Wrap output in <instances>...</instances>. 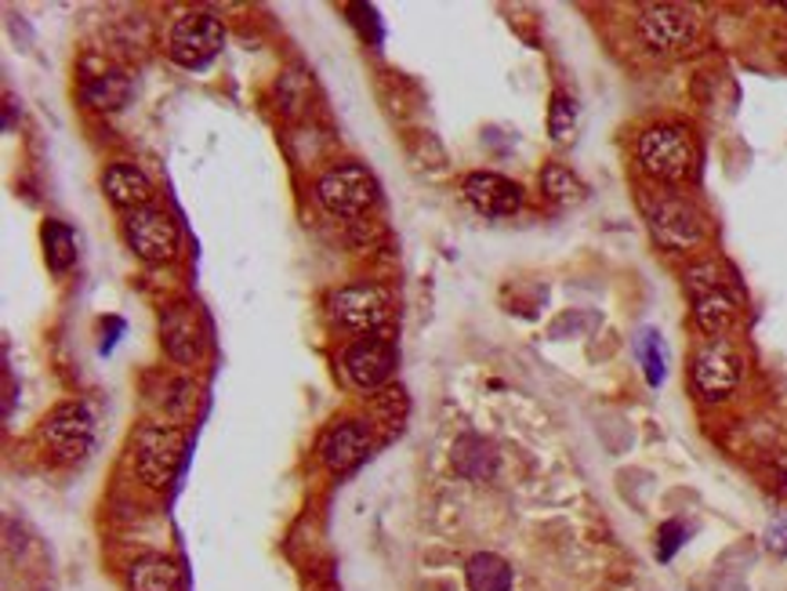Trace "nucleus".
<instances>
[{
  "label": "nucleus",
  "instance_id": "10",
  "mask_svg": "<svg viewBox=\"0 0 787 591\" xmlns=\"http://www.w3.org/2000/svg\"><path fill=\"white\" fill-rule=\"evenodd\" d=\"M707 272H712V266H701L690 272V291H693V320L715 341L737 323V298L726 291L718 276H707Z\"/></svg>",
  "mask_w": 787,
  "mask_h": 591
},
{
  "label": "nucleus",
  "instance_id": "18",
  "mask_svg": "<svg viewBox=\"0 0 787 591\" xmlns=\"http://www.w3.org/2000/svg\"><path fill=\"white\" fill-rule=\"evenodd\" d=\"M160 331H164V349L170 360L178 363H196L200 360V334H196V312L178 305L170 309L167 317L160 320Z\"/></svg>",
  "mask_w": 787,
  "mask_h": 591
},
{
  "label": "nucleus",
  "instance_id": "27",
  "mask_svg": "<svg viewBox=\"0 0 787 591\" xmlns=\"http://www.w3.org/2000/svg\"><path fill=\"white\" fill-rule=\"evenodd\" d=\"M780 8H784V11H787V4H780Z\"/></svg>",
  "mask_w": 787,
  "mask_h": 591
},
{
  "label": "nucleus",
  "instance_id": "21",
  "mask_svg": "<svg viewBox=\"0 0 787 591\" xmlns=\"http://www.w3.org/2000/svg\"><path fill=\"white\" fill-rule=\"evenodd\" d=\"M41 240H44V261L51 272H70L76 261V232L59 218H48L41 226Z\"/></svg>",
  "mask_w": 787,
  "mask_h": 591
},
{
  "label": "nucleus",
  "instance_id": "14",
  "mask_svg": "<svg viewBox=\"0 0 787 591\" xmlns=\"http://www.w3.org/2000/svg\"><path fill=\"white\" fill-rule=\"evenodd\" d=\"M366 450H371V432L360 422H341L334 428H327V436L320 439V457L331 471H349L356 468Z\"/></svg>",
  "mask_w": 787,
  "mask_h": 591
},
{
  "label": "nucleus",
  "instance_id": "24",
  "mask_svg": "<svg viewBox=\"0 0 787 591\" xmlns=\"http://www.w3.org/2000/svg\"><path fill=\"white\" fill-rule=\"evenodd\" d=\"M635 352H639V360H642V371H646V381H650L653 388H657L661 381H664V345H661L657 331H642Z\"/></svg>",
  "mask_w": 787,
  "mask_h": 591
},
{
  "label": "nucleus",
  "instance_id": "6",
  "mask_svg": "<svg viewBox=\"0 0 787 591\" xmlns=\"http://www.w3.org/2000/svg\"><path fill=\"white\" fill-rule=\"evenodd\" d=\"M41 439L48 443V450L55 454L59 462H81L91 446H95V414H91V406L81 400L59 403L55 411L48 414Z\"/></svg>",
  "mask_w": 787,
  "mask_h": 591
},
{
  "label": "nucleus",
  "instance_id": "2",
  "mask_svg": "<svg viewBox=\"0 0 787 591\" xmlns=\"http://www.w3.org/2000/svg\"><path fill=\"white\" fill-rule=\"evenodd\" d=\"M135 471L146 486H167L186 457V432L175 425H142L131 439Z\"/></svg>",
  "mask_w": 787,
  "mask_h": 591
},
{
  "label": "nucleus",
  "instance_id": "19",
  "mask_svg": "<svg viewBox=\"0 0 787 591\" xmlns=\"http://www.w3.org/2000/svg\"><path fill=\"white\" fill-rule=\"evenodd\" d=\"M127 591H182V570L167 556H142L127 570Z\"/></svg>",
  "mask_w": 787,
  "mask_h": 591
},
{
  "label": "nucleus",
  "instance_id": "16",
  "mask_svg": "<svg viewBox=\"0 0 787 591\" xmlns=\"http://www.w3.org/2000/svg\"><path fill=\"white\" fill-rule=\"evenodd\" d=\"M451 465L462 479L468 483H483V479H494L497 471V446L490 439L476 436V432H465L457 436L451 446Z\"/></svg>",
  "mask_w": 787,
  "mask_h": 591
},
{
  "label": "nucleus",
  "instance_id": "12",
  "mask_svg": "<svg viewBox=\"0 0 787 591\" xmlns=\"http://www.w3.org/2000/svg\"><path fill=\"white\" fill-rule=\"evenodd\" d=\"M392 371H396V349L385 338H360L345 349V374L352 377V385L363 392H374L389 385Z\"/></svg>",
  "mask_w": 787,
  "mask_h": 591
},
{
  "label": "nucleus",
  "instance_id": "13",
  "mask_svg": "<svg viewBox=\"0 0 787 591\" xmlns=\"http://www.w3.org/2000/svg\"><path fill=\"white\" fill-rule=\"evenodd\" d=\"M465 200L476 207L479 215L508 218L522 207V189L511 178L497 175V170H472L465 178Z\"/></svg>",
  "mask_w": 787,
  "mask_h": 591
},
{
  "label": "nucleus",
  "instance_id": "26",
  "mask_svg": "<svg viewBox=\"0 0 787 591\" xmlns=\"http://www.w3.org/2000/svg\"><path fill=\"white\" fill-rule=\"evenodd\" d=\"M766 545H769V551H777V556H787V519L773 522L769 533H766Z\"/></svg>",
  "mask_w": 787,
  "mask_h": 591
},
{
  "label": "nucleus",
  "instance_id": "23",
  "mask_svg": "<svg viewBox=\"0 0 787 591\" xmlns=\"http://www.w3.org/2000/svg\"><path fill=\"white\" fill-rule=\"evenodd\" d=\"M548 131H552V142L567 146L577 131V102L567 95V91H556L552 106H548Z\"/></svg>",
  "mask_w": 787,
  "mask_h": 591
},
{
  "label": "nucleus",
  "instance_id": "20",
  "mask_svg": "<svg viewBox=\"0 0 787 591\" xmlns=\"http://www.w3.org/2000/svg\"><path fill=\"white\" fill-rule=\"evenodd\" d=\"M81 95L91 102L95 110H121L131 98V81L124 73L106 70V73H87Z\"/></svg>",
  "mask_w": 787,
  "mask_h": 591
},
{
  "label": "nucleus",
  "instance_id": "7",
  "mask_svg": "<svg viewBox=\"0 0 787 591\" xmlns=\"http://www.w3.org/2000/svg\"><path fill=\"white\" fill-rule=\"evenodd\" d=\"M124 240L142 261L160 266L178 255V226L164 207H138L124 218Z\"/></svg>",
  "mask_w": 787,
  "mask_h": 591
},
{
  "label": "nucleus",
  "instance_id": "8",
  "mask_svg": "<svg viewBox=\"0 0 787 591\" xmlns=\"http://www.w3.org/2000/svg\"><path fill=\"white\" fill-rule=\"evenodd\" d=\"M639 33L653 51L675 55L697 44V19L682 4H646L639 11Z\"/></svg>",
  "mask_w": 787,
  "mask_h": 591
},
{
  "label": "nucleus",
  "instance_id": "22",
  "mask_svg": "<svg viewBox=\"0 0 787 591\" xmlns=\"http://www.w3.org/2000/svg\"><path fill=\"white\" fill-rule=\"evenodd\" d=\"M541 189H545L548 200H556V204H562V207L584 200V182L577 178L567 164H545V170H541Z\"/></svg>",
  "mask_w": 787,
  "mask_h": 591
},
{
  "label": "nucleus",
  "instance_id": "17",
  "mask_svg": "<svg viewBox=\"0 0 787 591\" xmlns=\"http://www.w3.org/2000/svg\"><path fill=\"white\" fill-rule=\"evenodd\" d=\"M465 588L468 591H511L516 588V567L501 551H472L465 562Z\"/></svg>",
  "mask_w": 787,
  "mask_h": 591
},
{
  "label": "nucleus",
  "instance_id": "3",
  "mask_svg": "<svg viewBox=\"0 0 787 591\" xmlns=\"http://www.w3.org/2000/svg\"><path fill=\"white\" fill-rule=\"evenodd\" d=\"M221 48H226V25L211 11H189V15H182L170 25L167 55L182 70H204L221 55Z\"/></svg>",
  "mask_w": 787,
  "mask_h": 591
},
{
  "label": "nucleus",
  "instance_id": "11",
  "mask_svg": "<svg viewBox=\"0 0 787 591\" xmlns=\"http://www.w3.org/2000/svg\"><path fill=\"white\" fill-rule=\"evenodd\" d=\"M650 229L664 247H672V251H690V247H697L707 236L701 211L693 204L679 200V196L657 200V207L650 211Z\"/></svg>",
  "mask_w": 787,
  "mask_h": 591
},
{
  "label": "nucleus",
  "instance_id": "15",
  "mask_svg": "<svg viewBox=\"0 0 787 591\" xmlns=\"http://www.w3.org/2000/svg\"><path fill=\"white\" fill-rule=\"evenodd\" d=\"M102 193L110 196V204L124 207V211H138V207H149L153 200V182L142 167L135 164H110L102 170Z\"/></svg>",
  "mask_w": 787,
  "mask_h": 591
},
{
  "label": "nucleus",
  "instance_id": "9",
  "mask_svg": "<svg viewBox=\"0 0 787 591\" xmlns=\"http://www.w3.org/2000/svg\"><path fill=\"white\" fill-rule=\"evenodd\" d=\"M693 388L701 392V400L707 403H718L726 400L729 392H737L741 385V356L729 341L715 338L693 356Z\"/></svg>",
  "mask_w": 787,
  "mask_h": 591
},
{
  "label": "nucleus",
  "instance_id": "4",
  "mask_svg": "<svg viewBox=\"0 0 787 591\" xmlns=\"http://www.w3.org/2000/svg\"><path fill=\"white\" fill-rule=\"evenodd\" d=\"M317 200L338 218H356L377 200V182L363 164H338L317 182Z\"/></svg>",
  "mask_w": 787,
  "mask_h": 591
},
{
  "label": "nucleus",
  "instance_id": "5",
  "mask_svg": "<svg viewBox=\"0 0 787 591\" xmlns=\"http://www.w3.org/2000/svg\"><path fill=\"white\" fill-rule=\"evenodd\" d=\"M389 312H392V301L389 291L377 283H352V287H341V291L331 298V317L341 331L349 334H360V338H371L374 331H382L389 323Z\"/></svg>",
  "mask_w": 787,
  "mask_h": 591
},
{
  "label": "nucleus",
  "instance_id": "25",
  "mask_svg": "<svg viewBox=\"0 0 787 591\" xmlns=\"http://www.w3.org/2000/svg\"><path fill=\"white\" fill-rule=\"evenodd\" d=\"M682 533H686V527H682V522L679 519H672V522H664V527H661V541H657V556L667 562V559H672L675 556V548L682 545V541H686V537H682Z\"/></svg>",
  "mask_w": 787,
  "mask_h": 591
},
{
  "label": "nucleus",
  "instance_id": "1",
  "mask_svg": "<svg viewBox=\"0 0 787 591\" xmlns=\"http://www.w3.org/2000/svg\"><path fill=\"white\" fill-rule=\"evenodd\" d=\"M639 164L657 182H686L697 167V146L690 131L679 124L650 127L639 138Z\"/></svg>",
  "mask_w": 787,
  "mask_h": 591
}]
</instances>
